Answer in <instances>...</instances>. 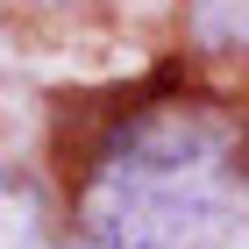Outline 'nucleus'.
<instances>
[{
  "label": "nucleus",
  "mask_w": 249,
  "mask_h": 249,
  "mask_svg": "<svg viewBox=\"0 0 249 249\" xmlns=\"http://www.w3.org/2000/svg\"><path fill=\"white\" fill-rule=\"evenodd\" d=\"M235 207V135L207 107H142L93 157L78 249H207Z\"/></svg>",
  "instance_id": "nucleus-1"
},
{
  "label": "nucleus",
  "mask_w": 249,
  "mask_h": 249,
  "mask_svg": "<svg viewBox=\"0 0 249 249\" xmlns=\"http://www.w3.org/2000/svg\"><path fill=\"white\" fill-rule=\"evenodd\" d=\"M0 249H64L57 207L29 171H0Z\"/></svg>",
  "instance_id": "nucleus-2"
}]
</instances>
